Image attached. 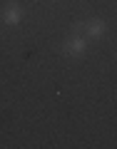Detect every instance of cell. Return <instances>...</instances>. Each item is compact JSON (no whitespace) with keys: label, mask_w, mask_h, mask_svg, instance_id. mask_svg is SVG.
I'll return each instance as SVG.
<instances>
[{"label":"cell","mask_w":117,"mask_h":149,"mask_svg":"<svg viewBox=\"0 0 117 149\" xmlns=\"http://www.w3.org/2000/svg\"><path fill=\"white\" fill-rule=\"evenodd\" d=\"M87 30H90L92 35H97V32H102V25H100V22H92V25L87 27Z\"/></svg>","instance_id":"cell-1"}]
</instances>
